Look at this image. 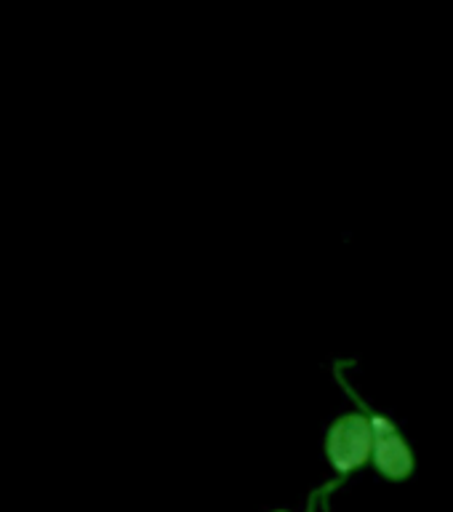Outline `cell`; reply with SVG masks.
Wrapping results in <instances>:
<instances>
[{
  "mask_svg": "<svg viewBox=\"0 0 453 512\" xmlns=\"http://www.w3.org/2000/svg\"><path fill=\"white\" fill-rule=\"evenodd\" d=\"M336 376H339V382H342L344 390L350 392L352 400L363 406V411H366L371 424H374V462L376 467H379V472L392 480L408 478L411 470H414V454H411V448H408V443L398 432V427H395L387 416L374 414V411H371V408L358 398V392L344 382L342 374H339V368H336Z\"/></svg>",
  "mask_w": 453,
  "mask_h": 512,
  "instance_id": "7a4b0ae2",
  "label": "cell"
},
{
  "mask_svg": "<svg viewBox=\"0 0 453 512\" xmlns=\"http://www.w3.org/2000/svg\"><path fill=\"white\" fill-rule=\"evenodd\" d=\"M326 451L331 464L342 475L363 467L368 456L374 454V424H371L366 411L339 416L334 427L328 430Z\"/></svg>",
  "mask_w": 453,
  "mask_h": 512,
  "instance_id": "6da1fadb",
  "label": "cell"
}]
</instances>
